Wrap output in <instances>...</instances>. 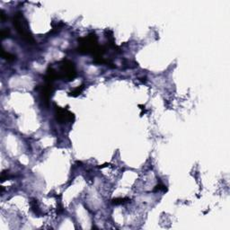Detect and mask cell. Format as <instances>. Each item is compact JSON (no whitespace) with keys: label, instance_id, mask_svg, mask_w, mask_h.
Listing matches in <instances>:
<instances>
[{"label":"cell","instance_id":"1","mask_svg":"<svg viewBox=\"0 0 230 230\" xmlns=\"http://www.w3.org/2000/svg\"><path fill=\"white\" fill-rule=\"evenodd\" d=\"M16 26L17 28V31L19 32V33L27 40V41H33V38H32V35L29 33V29H28V26H27V23L25 20V18L23 17L22 15H18L16 16Z\"/></svg>","mask_w":230,"mask_h":230},{"label":"cell","instance_id":"2","mask_svg":"<svg viewBox=\"0 0 230 230\" xmlns=\"http://www.w3.org/2000/svg\"><path fill=\"white\" fill-rule=\"evenodd\" d=\"M60 76L68 80H73L76 76V69L74 64L70 61H64L59 67Z\"/></svg>","mask_w":230,"mask_h":230},{"label":"cell","instance_id":"3","mask_svg":"<svg viewBox=\"0 0 230 230\" xmlns=\"http://www.w3.org/2000/svg\"><path fill=\"white\" fill-rule=\"evenodd\" d=\"M74 118V115L73 113H69L67 110H65V109H60L58 107L57 109V119L59 121V122H66V121H71L72 119Z\"/></svg>","mask_w":230,"mask_h":230},{"label":"cell","instance_id":"4","mask_svg":"<svg viewBox=\"0 0 230 230\" xmlns=\"http://www.w3.org/2000/svg\"><path fill=\"white\" fill-rule=\"evenodd\" d=\"M126 200H129V199L127 198H117V199H114L113 200V203L114 204H123L126 202Z\"/></svg>","mask_w":230,"mask_h":230},{"label":"cell","instance_id":"5","mask_svg":"<svg viewBox=\"0 0 230 230\" xmlns=\"http://www.w3.org/2000/svg\"><path fill=\"white\" fill-rule=\"evenodd\" d=\"M82 90H83V85H81V86H78V87H77V88H76L73 92H71V93H70V95L76 96V95L80 94V93L82 92Z\"/></svg>","mask_w":230,"mask_h":230},{"label":"cell","instance_id":"6","mask_svg":"<svg viewBox=\"0 0 230 230\" xmlns=\"http://www.w3.org/2000/svg\"><path fill=\"white\" fill-rule=\"evenodd\" d=\"M2 56H3V58H7L8 60H13L15 58L14 55H11L10 53H7V52H4V51H2Z\"/></svg>","mask_w":230,"mask_h":230}]
</instances>
